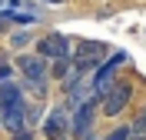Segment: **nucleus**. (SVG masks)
<instances>
[{
    "label": "nucleus",
    "instance_id": "nucleus-1",
    "mask_svg": "<svg viewBox=\"0 0 146 140\" xmlns=\"http://www.w3.org/2000/svg\"><path fill=\"white\" fill-rule=\"evenodd\" d=\"M13 67H17V74L23 77V84H27L33 93H43V90H46L50 67H46L43 57H36V54H20L17 60H13Z\"/></svg>",
    "mask_w": 146,
    "mask_h": 140
},
{
    "label": "nucleus",
    "instance_id": "nucleus-2",
    "mask_svg": "<svg viewBox=\"0 0 146 140\" xmlns=\"http://www.w3.org/2000/svg\"><path fill=\"white\" fill-rule=\"evenodd\" d=\"M119 64H126V54H123V50L110 54L106 60H103V64H100V67H96V70L90 74V93L96 97V100H100L103 93H106L110 87L116 84V70H119Z\"/></svg>",
    "mask_w": 146,
    "mask_h": 140
},
{
    "label": "nucleus",
    "instance_id": "nucleus-3",
    "mask_svg": "<svg viewBox=\"0 0 146 140\" xmlns=\"http://www.w3.org/2000/svg\"><path fill=\"white\" fill-rule=\"evenodd\" d=\"M93 120H96V97H90V100H83V103L73 107V113H70V137L73 140L93 137Z\"/></svg>",
    "mask_w": 146,
    "mask_h": 140
},
{
    "label": "nucleus",
    "instance_id": "nucleus-4",
    "mask_svg": "<svg viewBox=\"0 0 146 140\" xmlns=\"http://www.w3.org/2000/svg\"><path fill=\"white\" fill-rule=\"evenodd\" d=\"M70 107L66 103H60V107H50V113L43 117V123H40V133H43L46 140H66L70 137Z\"/></svg>",
    "mask_w": 146,
    "mask_h": 140
},
{
    "label": "nucleus",
    "instance_id": "nucleus-5",
    "mask_svg": "<svg viewBox=\"0 0 146 140\" xmlns=\"http://www.w3.org/2000/svg\"><path fill=\"white\" fill-rule=\"evenodd\" d=\"M100 100H103V113H106V117H119V113L129 107V100H133V84H129V80H116Z\"/></svg>",
    "mask_w": 146,
    "mask_h": 140
},
{
    "label": "nucleus",
    "instance_id": "nucleus-6",
    "mask_svg": "<svg viewBox=\"0 0 146 140\" xmlns=\"http://www.w3.org/2000/svg\"><path fill=\"white\" fill-rule=\"evenodd\" d=\"M36 57H43V60H70L73 57V44L63 33H46L36 44Z\"/></svg>",
    "mask_w": 146,
    "mask_h": 140
},
{
    "label": "nucleus",
    "instance_id": "nucleus-7",
    "mask_svg": "<svg viewBox=\"0 0 146 140\" xmlns=\"http://www.w3.org/2000/svg\"><path fill=\"white\" fill-rule=\"evenodd\" d=\"M0 123H3L10 133L27 130V103H13V107H3V110H0Z\"/></svg>",
    "mask_w": 146,
    "mask_h": 140
},
{
    "label": "nucleus",
    "instance_id": "nucleus-8",
    "mask_svg": "<svg viewBox=\"0 0 146 140\" xmlns=\"http://www.w3.org/2000/svg\"><path fill=\"white\" fill-rule=\"evenodd\" d=\"M103 54H106V47L100 40H76V54L70 60H103Z\"/></svg>",
    "mask_w": 146,
    "mask_h": 140
},
{
    "label": "nucleus",
    "instance_id": "nucleus-9",
    "mask_svg": "<svg viewBox=\"0 0 146 140\" xmlns=\"http://www.w3.org/2000/svg\"><path fill=\"white\" fill-rule=\"evenodd\" d=\"M13 103H23V87L17 80H3L0 84V110L3 107H13Z\"/></svg>",
    "mask_w": 146,
    "mask_h": 140
},
{
    "label": "nucleus",
    "instance_id": "nucleus-10",
    "mask_svg": "<svg viewBox=\"0 0 146 140\" xmlns=\"http://www.w3.org/2000/svg\"><path fill=\"white\" fill-rule=\"evenodd\" d=\"M70 70H73V60H53V67H50V80H66Z\"/></svg>",
    "mask_w": 146,
    "mask_h": 140
},
{
    "label": "nucleus",
    "instance_id": "nucleus-11",
    "mask_svg": "<svg viewBox=\"0 0 146 140\" xmlns=\"http://www.w3.org/2000/svg\"><path fill=\"white\" fill-rule=\"evenodd\" d=\"M126 130H129V140H146V117L139 113L136 120H133V123L126 127Z\"/></svg>",
    "mask_w": 146,
    "mask_h": 140
},
{
    "label": "nucleus",
    "instance_id": "nucleus-12",
    "mask_svg": "<svg viewBox=\"0 0 146 140\" xmlns=\"http://www.w3.org/2000/svg\"><path fill=\"white\" fill-rule=\"evenodd\" d=\"M7 17H10V23H36V13H30V10H7Z\"/></svg>",
    "mask_w": 146,
    "mask_h": 140
},
{
    "label": "nucleus",
    "instance_id": "nucleus-13",
    "mask_svg": "<svg viewBox=\"0 0 146 140\" xmlns=\"http://www.w3.org/2000/svg\"><path fill=\"white\" fill-rule=\"evenodd\" d=\"M30 40H33V33H30L27 27H23V30H17V33H10V47H13V50H23Z\"/></svg>",
    "mask_w": 146,
    "mask_h": 140
},
{
    "label": "nucleus",
    "instance_id": "nucleus-14",
    "mask_svg": "<svg viewBox=\"0 0 146 140\" xmlns=\"http://www.w3.org/2000/svg\"><path fill=\"white\" fill-rule=\"evenodd\" d=\"M103 140H129V130L126 127H119V130H113V133H106Z\"/></svg>",
    "mask_w": 146,
    "mask_h": 140
},
{
    "label": "nucleus",
    "instance_id": "nucleus-15",
    "mask_svg": "<svg viewBox=\"0 0 146 140\" xmlns=\"http://www.w3.org/2000/svg\"><path fill=\"white\" fill-rule=\"evenodd\" d=\"M10 77H13V67H7V64H0V84H3V80H10Z\"/></svg>",
    "mask_w": 146,
    "mask_h": 140
},
{
    "label": "nucleus",
    "instance_id": "nucleus-16",
    "mask_svg": "<svg viewBox=\"0 0 146 140\" xmlns=\"http://www.w3.org/2000/svg\"><path fill=\"white\" fill-rule=\"evenodd\" d=\"M3 30H10V17H7V10H0V33Z\"/></svg>",
    "mask_w": 146,
    "mask_h": 140
},
{
    "label": "nucleus",
    "instance_id": "nucleus-17",
    "mask_svg": "<svg viewBox=\"0 0 146 140\" xmlns=\"http://www.w3.org/2000/svg\"><path fill=\"white\" fill-rule=\"evenodd\" d=\"M10 140H33V133H30V130H20V133H10Z\"/></svg>",
    "mask_w": 146,
    "mask_h": 140
},
{
    "label": "nucleus",
    "instance_id": "nucleus-18",
    "mask_svg": "<svg viewBox=\"0 0 146 140\" xmlns=\"http://www.w3.org/2000/svg\"><path fill=\"white\" fill-rule=\"evenodd\" d=\"M43 3H63V0H43Z\"/></svg>",
    "mask_w": 146,
    "mask_h": 140
},
{
    "label": "nucleus",
    "instance_id": "nucleus-19",
    "mask_svg": "<svg viewBox=\"0 0 146 140\" xmlns=\"http://www.w3.org/2000/svg\"><path fill=\"white\" fill-rule=\"evenodd\" d=\"M143 117H146V107H143Z\"/></svg>",
    "mask_w": 146,
    "mask_h": 140
}]
</instances>
